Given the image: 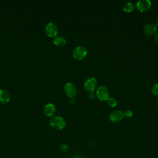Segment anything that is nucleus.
Segmentation results:
<instances>
[{
    "label": "nucleus",
    "mask_w": 158,
    "mask_h": 158,
    "mask_svg": "<svg viewBox=\"0 0 158 158\" xmlns=\"http://www.w3.org/2000/svg\"><path fill=\"white\" fill-rule=\"evenodd\" d=\"M50 125L57 130L64 129L66 126V122L64 118L60 116H54L52 117L49 122Z\"/></svg>",
    "instance_id": "nucleus-1"
},
{
    "label": "nucleus",
    "mask_w": 158,
    "mask_h": 158,
    "mask_svg": "<svg viewBox=\"0 0 158 158\" xmlns=\"http://www.w3.org/2000/svg\"><path fill=\"white\" fill-rule=\"evenodd\" d=\"M88 54V51L86 48L82 46H78L75 47L72 51V56L74 59L78 60L83 59Z\"/></svg>",
    "instance_id": "nucleus-2"
},
{
    "label": "nucleus",
    "mask_w": 158,
    "mask_h": 158,
    "mask_svg": "<svg viewBox=\"0 0 158 158\" xmlns=\"http://www.w3.org/2000/svg\"><path fill=\"white\" fill-rule=\"evenodd\" d=\"M96 96L99 100L106 101L109 98V89L104 86H101L98 88L96 92Z\"/></svg>",
    "instance_id": "nucleus-3"
},
{
    "label": "nucleus",
    "mask_w": 158,
    "mask_h": 158,
    "mask_svg": "<svg viewBox=\"0 0 158 158\" xmlns=\"http://www.w3.org/2000/svg\"><path fill=\"white\" fill-rule=\"evenodd\" d=\"M97 86V81L94 77L87 78L83 84L84 89L88 93H93Z\"/></svg>",
    "instance_id": "nucleus-4"
},
{
    "label": "nucleus",
    "mask_w": 158,
    "mask_h": 158,
    "mask_svg": "<svg viewBox=\"0 0 158 158\" xmlns=\"http://www.w3.org/2000/svg\"><path fill=\"white\" fill-rule=\"evenodd\" d=\"M65 94L70 98H73L77 93V89L75 85L70 82L67 83L64 88Z\"/></svg>",
    "instance_id": "nucleus-5"
},
{
    "label": "nucleus",
    "mask_w": 158,
    "mask_h": 158,
    "mask_svg": "<svg viewBox=\"0 0 158 158\" xmlns=\"http://www.w3.org/2000/svg\"><path fill=\"white\" fill-rule=\"evenodd\" d=\"M45 33L49 37H56L58 33V28L53 22H49L45 27Z\"/></svg>",
    "instance_id": "nucleus-6"
},
{
    "label": "nucleus",
    "mask_w": 158,
    "mask_h": 158,
    "mask_svg": "<svg viewBox=\"0 0 158 158\" xmlns=\"http://www.w3.org/2000/svg\"><path fill=\"white\" fill-rule=\"evenodd\" d=\"M152 6V2L149 0H140L136 4V9L138 11L144 12L151 9Z\"/></svg>",
    "instance_id": "nucleus-7"
},
{
    "label": "nucleus",
    "mask_w": 158,
    "mask_h": 158,
    "mask_svg": "<svg viewBox=\"0 0 158 158\" xmlns=\"http://www.w3.org/2000/svg\"><path fill=\"white\" fill-rule=\"evenodd\" d=\"M123 118V112L120 110H115L112 111L109 115V119L113 123H118L122 121Z\"/></svg>",
    "instance_id": "nucleus-8"
},
{
    "label": "nucleus",
    "mask_w": 158,
    "mask_h": 158,
    "mask_svg": "<svg viewBox=\"0 0 158 158\" xmlns=\"http://www.w3.org/2000/svg\"><path fill=\"white\" fill-rule=\"evenodd\" d=\"M157 29L158 28L155 23H148L144 26L143 31L147 35L151 36L157 33Z\"/></svg>",
    "instance_id": "nucleus-9"
},
{
    "label": "nucleus",
    "mask_w": 158,
    "mask_h": 158,
    "mask_svg": "<svg viewBox=\"0 0 158 158\" xmlns=\"http://www.w3.org/2000/svg\"><path fill=\"white\" fill-rule=\"evenodd\" d=\"M44 113L48 117H51L56 112V106L52 103H48L44 106Z\"/></svg>",
    "instance_id": "nucleus-10"
},
{
    "label": "nucleus",
    "mask_w": 158,
    "mask_h": 158,
    "mask_svg": "<svg viewBox=\"0 0 158 158\" xmlns=\"http://www.w3.org/2000/svg\"><path fill=\"white\" fill-rule=\"evenodd\" d=\"M10 101V95L7 91L4 89H0V103L6 104Z\"/></svg>",
    "instance_id": "nucleus-11"
},
{
    "label": "nucleus",
    "mask_w": 158,
    "mask_h": 158,
    "mask_svg": "<svg viewBox=\"0 0 158 158\" xmlns=\"http://www.w3.org/2000/svg\"><path fill=\"white\" fill-rule=\"evenodd\" d=\"M52 43L59 47H62L64 46L66 44V40L65 38H64L63 36H56V37L54 38V39L52 40Z\"/></svg>",
    "instance_id": "nucleus-12"
},
{
    "label": "nucleus",
    "mask_w": 158,
    "mask_h": 158,
    "mask_svg": "<svg viewBox=\"0 0 158 158\" xmlns=\"http://www.w3.org/2000/svg\"><path fill=\"white\" fill-rule=\"evenodd\" d=\"M135 6L133 3H132L131 2H128L123 4L122 9L124 12L129 13V12L133 11V10L135 9Z\"/></svg>",
    "instance_id": "nucleus-13"
},
{
    "label": "nucleus",
    "mask_w": 158,
    "mask_h": 158,
    "mask_svg": "<svg viewBox=\"0 0 158 158\" xmlns=\"http://www.w3.org/2000/svg\"><path fill=\"white\" fill-rule=\"evenodd\" d=\"M106 101L107 105L110 107H115L117 104V101L113 97H109V98Z\"/></svg>",
    "instance_id": "nucleus-14"
},
{
    "label": "nucleus",
    "mask_w": 158,
    "mask_h": 158,
    "mask_svg": "<svg viewBox=\"0 0 158 158\" xmlns=\"http://www.w3.org/2000/svg\"><path fill=\"white\" fill-rule=\"evenodd\" d=\"M151 91L152 94L155 96H158V83H154L151 88Z\"/></svg>",
    "instance_id": "nucleus-15"
},
{
    "label": "nucleus",
    "mask_w": 158,
    "mask_h": 158,
    "mask_svg": "<svg viewBox=\"0 0 158 158\" xmlns=\"http://www.w3.org/2000/svg\"><path fill=\"white\" fill-rule=\"evenodd\" d=\"M123 114L125 118H130L133 116V112L130 109H127L123 112Z\"/></svg>",
    "instance_id": "nucleus-16"
},
{
    "label": "nucleus",
    "mask_w": 158,
    "mask_h": 158,
    "mask_svg": "<svg viewBox=\"0 0 158 158\" xmlns=\"http://www.w3.org/2000/svg\"><path fill=\"white\" fill-rule=\"evenodd\" d=\"M68 148H69V147H68V146L67 144H62L60 146V151L62 152H65L66 151H67Z\"/></svg>",
    "instance_id": "nucleus-17"
},
{
    "label": "nucleus",
    "mask_w": 158,
    "mask_h": 158,
    "mask_svg": "<svg viewBox=\"0 0 158 158\" xmlns=\"http://www.w3.org/2000/svg\"><path fill=\"white\" fill-rule=\"evenodd\" d=\"M96 97V93H94V92H93V93H89V94H88V98H89V99H91V100L94 99Z\"/></svg>",
    "instance_id": "nucleus-18"
},
{
    "label": "nucleus",
    "mask_w": 158,
    "mask_h": 158,
    "mask_svg": "<svg viewBox=\"0 0 158 158\" xmlns=\"http://www.w3.org/2000/svg\"><path fill=\"white\" fill-rule=\"evenodd\" d=\"M154 40H155V42L158 44V32H157L155 35V36H154Z\"/></svg>",
    "instance_id": "nucleus-19"
},
{
    "label": "nucleus",
    "mask_w": 158,
    "mask_h": 158,
    "mask_svg": "<svg viewBox=\"0 0 158 158\" xmlns=\"http://www.w3.org/2000/svg\"><path fill=\"white\" fill-rule=\"evenodd\" d=\"M75 102V100L74 98L70 99V104H74Z\"/></svg>",
    "instance_id": "nucleus-20"
},
{
    "label": "nucleus",
    "mask_w": 158,
    "mask_h": 158,
    "mask_svg": "<svg viewBox=\"0 0 158 158\" xmlns=\"http://www.w3.org/2000/svg\"><path fill=\"white\" fill-rule=\"evenodd\" d=\"M156 26H157V28H158V17H157V21H156Z\"/></svg>",
    "instance_id": "nucleus-21"
},
{
    "label": "nucleus",
    "mask_w": 158,
    "mask_h": 158,
    "mask_svg": "<svg viewBox=\"0 0 158 158\" xmlns=\"http://www.w3.org/2000/svg\"><path fill=\"white\" fill-rule=\"evenodd\" d=\"M73 158H79L78 156H74L73 157Z\"/></svg>",
    "instance_id": "nucleus-22"
},
{
    "label": "nucleus",
    "mask_w": 158,
    "mask_h": 158,
    "mask_svg": "<svg viewBox=\"0 0 158 158\" xmlns=\"http://www.w3.org/2000/svg\"><path fill=\"white\" fill-rule=\"evenodd\" d=\"M157 107H158V99H157Z\"/></svg>",
    "instance_id": "nucleus-23"
},
{
    "label": "nucleus",
    "mask_w": 158,
    "mask_h": 158,
    "mask_svg": "<svg viewBox=\"0 0 158 158\" xmlns=\"http://www.w3.org/2000/svg\"><path fill=\"white\" fill-rule=\"evenodd\" d=\"M157 138H158V136H157Z\"/></svg>",
    "instance_id": "nucleus-24"
}]
</instances>
